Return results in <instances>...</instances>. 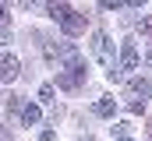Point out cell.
Segmentation results:
<instances>
[{
  "mask_svg": "<svg viewBox=\"0 0 152 141\" xmlns=\"http://www.w3.org/2000/svg\"><path fill=\"white\" fill-rule=\"evenodd\" d=\"M50 11H53V18L60 21V28H64L67 35H78V32H85V25H88V18H85L81 11H75V7H67V4H53Z\"/></svg>",
  "mask_w": 152,
  "mask_h": 141,
  "instance_id": "cell-1",
  "label": "cell"
},
{
  "mask_svg": "<svg viewBox=\"0 0 152 141\" xmlns=\"http://www.w3.org/2000/svg\"><path fill=\"white\" fill-rule=\"evenodd\" d=\"M124 141H131V138H124Z\"/></svg>",
  "mask_w": 152,
  "mask_h": 141,
  "instance_id": "cell-15",
  "label": "cell"
},
{
  "mask_svg": "<svg viewBox=\"0 0 152 141\" xmlns=\"http://www.w3.org/2000/svg\"><path fill=\"white\" fill-rule=\"evenodd\" d=\"M39 120H42L39 106H21V124H39Z\"/></svg>",
  "mask_w": 152,
  "mask_h": 141,
  "instance_id": "cell-6",
  "label": "cell"
},
{
  "mask_svg": "<svg viewBox=\"0 0 152 141\" xmlns=\"http://www.w3.org/2000/svg\"><path fill=\"white\" fill-rule=\"evenodd\" d=\"M127 88H131L134 95H142V99H145V95H152V85H149V81H145V78H134V81H131Z\"/></svg>",
  "mask_w": 152,
  "mask_h": 141,
  "instance_id": "cell-8",
  "label": "cell"
},
{
  "mask_svg": "<svg viewBox=\"0 0 152 141\" xmlns=\"http://www.w3.org/2000/svg\"><path fill=\"white\" fill-rule=\"evenodd\" d=\"M120 67L124 70L138 67V46H134V42H124V49H120Z\"/></svg>",
  "mask_w": 152,
  "mask_h": 141,
  "instance_id": "cell-5",
  "label": "cell"
},
{
  "mask_svg": "<svg viewBox=\"0 0 152 141\" xmlns=\"http://www.w3.org/2000/svg\"><path fill=\"white\" fill-rule=\"evenodd\" d=\"M117 113V99H99L96 102V116H113Z\"/></svg>",
  "mask_w": 152,
  "mask_h": 141,
  "instance_id": "cell-7",
  "label": "cell"
},
{
  "mask_svg": "<svg viewBox=\"0 0 152 141\" xmlns=\"http://www.w3.org/2000/svg\"><path fill=\"white\" fill-rule=\"evenodd\" d=\"M99 7L103 11H113V7H120V0H99Z\"/></svg>",
  "mask_w": 152,
  "mask_h": 141,
  "instance_id": "cell-10",
  "label": "cell"
},
{
  "mask_svg": "<svg viewBox=\"0 0 152 141\" xmlns=\"http://www.w3.org/2000/svg\"><path fill=\"white\" fill-rule=\"evenodd\" d=\"M142 4H145V0H127V7H142Z\"/></svg>",
  "mask_w": 152,
  "mask_h": 141,
  "instance_id": "cell-13",
  "label": "cell"
},
{
  "mask_svg": "<svg viewBox=\"0 0 152 141\" xmlns=\"http://www.w3.org/2000/svg\"><path fill=\"white\" fill-rule=\"evenodd\" d=\"M142 35H152V18H145V21H142Z\"/></svg>",
  "mask_w": 152,
  "mask_h": 141,
  "instance_id": "cell-11",
  "label": "cell"
},
{
  "mask_svg": "<svg viewBox=\"0 0 152 141\" xmlns=\"http://www.w3.org/2000/svg\"><path fill=\"white\" fill-rule=\"evenodd\" d=\"M92 53H96V60L106 67V74L117 70V60H113V53H110V39H106L103 28H96V32H92Z\"/></svg>",
  "mask_w": 152,
  "mask_h": 141,
  "instance_id": "cell-2",
  "label": "cell"
},
{
  "mask_svg": "<svg viewBox=\"0 0 152 141\" xmlns=\"http://www.w3.org/2000/svg\"><path fill=\"white\" fill-rule=\"evenodd\" d=\"M39 99L50 102V99H53V85H42V88H39Z\"/></svg>",
  "mask_w": 152,
  "mask_h": 141,
  "instance_id": "cell-9",
  "label": "cell"
},
{
  "mask_svg": "<svg viewBox=\"0 0 152 141\" xmlns=\"http://www.w3.org/2000/svg\"><path fill=\"white\" fill-rule=\"evenodd\" d=\"M50 4H64V0H50Z\"/></svg>",
  "mask_w": 152,
  "mask_h": 141,
  "instance_id": "cell-14",
  "label": "cell"
},
{
  "mask_svg": "<svg viewBox=\"0 0 152 141\" xmlns=\"http://www.w3.org/2000/svg\"><path fill=\"white\" fill-rule=\"evenodd\" d=\"M7 18V0H0V21Z\"/></svg>",
  "mask_w": 152,
  "mask_h": 141,
  "instance_id": "cell-12",
  "label": "cell"
},
{
  "mask_svg": "<svg viewBox=\"0 0 152 141\" xmlns=\"http://www.w3.org/2000/svg\"><path fill=\"white\" fill-rule=\"evenodd\" d=\"M18 67H21L18 57L4 53V57H0V81H14V78H18Z\"/></svg>",
  "mask_w": 152,
  "mask_h": 141,
  "instance_id": "cell-4",
  "label": "cell"
},
{
  "mask_svg": "<svg viewBox=\"0 0 152 141\" xmlns=\"http://www.w3.org/2000/svg\"><path fill=\"white\" fill-rule=\"evenodd\" d=\"M81 81H85V64H75V67H67V70H60V74H57V85H60V88H67V92L78 88Z\"/></svg>",
  "mask_w": 152,
  "mask_h": 141,
  "instance_id": "cell-3",
  "label": "cell"
}]
</instances>
